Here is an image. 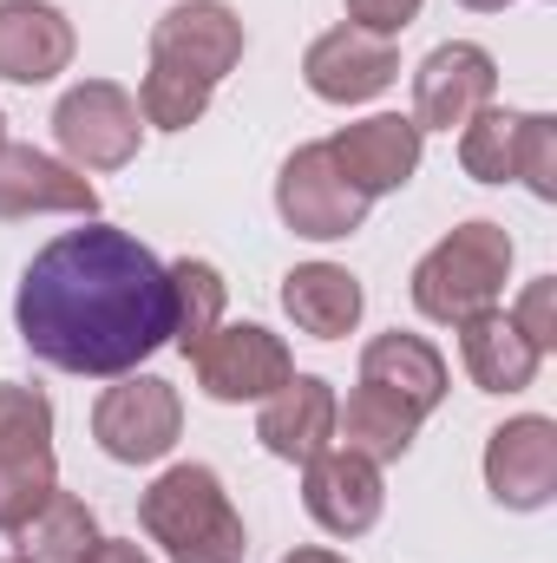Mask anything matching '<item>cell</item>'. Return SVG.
<instances>
[{"label":"cell","mask_w":557,"mask_h":563,"mask_svg":"<svg viewBox=\"0 0 557 563\" xmlns=\"http://www.w3.org/2000/svg\"><path fill=\"white\" fill-rule=\"evenodd\" d=\"M13 328L46 367L119 380L171 341V276L132 230L79 223L26 263Z\"/></svg>","instance_id":"1"},{"label":"cell","mask_w":557,"mask_h":563,"mask_svg":"<svg viewBox=\"0 0 557 563\" xmlns=\"http://www.w3.org/2000/svg\"><path fill=\"white\" fill-rule=\"evenodd\" d=\"M144 538L171 563H243L250 531L210 465H171L139 498Z\"/></svg>","instance_id":"2"},{"label":"cell","mask_w":557,"mask_h":563,"mask_svg":"<svg viewBox=\"0 0 557 563\" xmlns=\"http://www.w3.org/2000/svg\"><path fill=\"white\" fill-rule=\"evenodd\" d=\"M505 276H512V236H505V223L472 217V223H459L452 236H439L414 263V308L426 321L459 328L466 314L499 308Z\"/></svg>","instance_id":"3"},{"label":"cell","mask_w":557,"mask_h":563,"mask_svg":"<svg viewBox=\"0 0 557 563\" xmlns=\"http://www.w3.org/2000/svg\"><path fill=\"white\" fill-rule=\"evenodd\" d=\"M184 432V400L157 374H119V387L99 394L92 407V439L119 465H157Z\"/></svg>","instance_id":"4"},{"label":"cell","mask_w":557,"mask_h":563,"mask_svg":"<svg viewBox=\"0 0 557 563\" xmlns=\"http://www.w3.org/2000/svg\"><path fill=\"white\" fill-rule=\"evenodd\" d=\"M53 139H59L73 170H119L144 144L139 99L125 86H112V79H86L53 106Z\"/></svg>","instance_id":"5"},{"label":"cell","mask_w":557,"mask_h":563,"mask_svg":"<svg viewBox=\"0 0 557 563\" xmlns=\"http://www.w3.org/2000/svg\"><path fill=\"white\" fill-rule=\"evenodd\" d=\"M190 374L217 407H243V400H270L295 374V361H288L282 334L256 328V321H237V328H210L190 347Z\"/></svg>","instance_id":"6"},{"label":"cell","mask_w":557,"mask_h":563,"mask_svg":"<svg viewBox=\"0 0 557 563\" xmlns=\"http://www.w3.org/2000/svg\"><path fill=\"white\" fill-rule=\"evenodd\" d=\"M276 210L282 223L308 243H341L368 223V197L341 177V164L328 157V144H302L276 177Z\"/></svg>","instance_id":"7"},{"label":"cell","mask_w":557,"mask_h":563,"mask_svg":"<svg viewBox=\"0 0 557 563\" xmlns=\"http://www.w3.org/2000/svg\"><path fill=\"white\" fill-rule=\"evenodd\" d=\"M250 33L237 20L230 0H177L157 26H151V66H171V73H190L204 86L230 79L237 59H243Z\"/></svg>","instance_id":"8"},{"label":"cell","mask_w":557,"mask_h":563,"mask_svg":"<svg viewBox=\"0 0 557 563\" xmlns=\"http://www.w3.org/2000/svg\"><path fill=\"white\" fill-rule=\"evenodd\" d=\"M381 505H387V485H381V465L348 452V445H328L302 465V511L328 531V538H361L381 525Z\"/></svg>","instance_id":"9"},{"label":"cell","mask_w":557,"mask_h":563,"mask_svg":"<svg viewBox=\"0 0 557 563\" xmlns=\"http://www.w3.org/2000/svg\"><path fill=\"white\" fill-rule=\"evenodd\" d=\"M499 92V66L472 40H446L414 73V125L419 132H459L472 112H485Z\"/></svg>","instance_id":"10"},{"label":"cell","mask_w":557,"mask_h":563,"mask_svg":"<svg viewBox=\"0 0 557 563\" xmlns=\"http://www.w3.org/2000/svg\"><path fill=\"white\" fill-rule=\"evenodd\" d=\"M302 79H308V92L328 99V106H368V99H381V92L401 79V53H394V40H381V33L328 26V33L302 53Z\"/></svg>","instance_id":"11"},{"label":"cell","mask_w":557,"mask_h":563,"mask_svg":"<svg viewBox=\"0 0 557 563\" xmlns=\"http://www.w3.org/2000/svg\"><path fill=\"white\" fill-rule=\"evenodd\" d=\"M485 492L505 511H545L557 498V420L518 413L485 439Z\"/></svg>","instance_id":"12"},{"label":"cell","mask_w":557,"mask_h":563,"mask_svg":"<svg viewBox=\"0 0 557 563\" xmlns=\"http://www.w3.org/2000/svg\"><path fill=\"white\" fill-rule=\"evenodd\" d=\"M419 151H426V132H419L414 119H401V112H374V119L341 125V132L328 139V157L341 164V177H348L368 203L414 184Z\"/></svg>","instance_id":"13"},{"label":"cell","mask_w":557,"mask_h":563,"mask_svg":"<svg viewBox=\"0 0 557 563\" xmlns=\"http://www.w3.org/2000/svg\"><path fill=\"white\" fill-rule=\"evenodd\" d=\"M0 217H99V190L33 144H0Z\"/></svg>","instance_id":"14"},{"label":"cell","mask_w":557,"mask_h":563,"mask_svg":"<svg viewBox=\"0 0 557 563\" xmlns=\"http://www.w3.org/2000/svg\"><path fill=\"white\" fill-rule=\"evenodd\" d=\"M79 33L53 0H0V79L46 86L73 66Z\"/></svg>","instance_id":"15"},{"label":"cell","mask_w":557,"mask_h":563,"mask_svg":"<svg viewBox=\"0 0 557 563\" xmlns=\"http://www.w3.org/2000/svg\"><path fill=\"white\" fill-rule=\"evenodd\" d=\"M335 413H341V400H335V387L321 374H288L256 413V439H263L270 459L308 465L315 452L335 445Z\"/></svg>","instance_id":"16"},{"label":"cell","mask_w":557,"mask_h":563,"mask_svg":"<svg viewBox=\"0 0 557 563\" xmlns=\"http://www.w3.org/2000/svg\"><path fill=\"white\" fill-rule=\"evenodd\" d=\"M459 361H466L479 394H525L545 367V354L512 328L505 308H479V314L459 321Z\"/></svg>","instance_id":"17"},{"label":"cell","mask_w":557,"mask_h":563,"mask_svg":"<svg viewBox=\"0 0 557 563\" xmlns=\"http://www.w3.org/2000/svg\"><path fill=\"white\" fill-rule=\"evenodd\" d=\"M361 380L368 387H381V394H394L407 413H439V400H446V354L426 341V334H374L368 347H361Z\"/></svg>","instance_id":"18"},{"label":"cell","mask_w":557,"mask_h":563,"mask_svg":"<svg viewBox=\"0 0 557 563\" xmlns=\"http://www.w3.org/2000/svg\"><path fill=\"white\" fill-rule=\"evenodd\" d=\"M282 308H288V321H295L302 334L341 341V334L361 328L368 295H361V282L348 276L341 263H295V269L282 276Z\"/></svg>","instance_id":"19"},{"label":"cell","mask_w":557,"mask_h":563,"mask_svg":"<svg viewBox=\"0 0 557 563\" xmlns=\"http://www.w3.org/2000/svg\"><path fill=\"white\" fill-rule=\"evenodd\" d=\"M335 432H348L341 445L348 452H361V459H374V465H387V459H401L407 445H414L419 432V413H407L394 394H381V387H354L348 394V407L335 413Z\"/></svg>","instance_id":"20"},{"label":"cell","mask_w":557,"mask_h":563,"mask_svg":"<svg viewBox=\"0 0 557 563\" xmlns=\"http://www.w3.org/2000/svg\"><path fill=\"white\" fill-rule=\"evenodd\" d=\"M13 538H20V558H33V563H79L92 544H99V518H92L86 498L53 492Z\"/></svg>","instance_id":"21"},{"label":"cell","mask_w":557,"mask_h":563,"mask_svg":"<svg viewBox=\"0 0 557 563\" xmlns=\"http://www.w3.org/2000/svg\"><path fill=\"white\" fill-rule=\"evenodd\" d=\"M171 276V341L190 354L210 328H223V276L210 269V263H197V256H184V263H171L164 269Z\"/></svg>","instance_id":"22"},{"label":"cell","mask_w":557,"mask_h":563,"mask_svg":"<svg viewBox=\"0 0 557 563\" xmlns=\"http://www.w3.org/2000/svg\"><path fill=\"white\" fill-rule=\"evenodd\" d=\"M53 459V400L40 387L0 380V465H40Z\"/></svg>","instance_id":"23"},{"label":"cell","mask_w":557,"mask_h":563,"mask_svg":"<svg viewBox=\"0 0 557 563\" xmlns=\"http://www.w3.org/2000/svg\"><path fill=\"white\" fill-rule=\"evenodd\" d=\"M518 125H525V112H499V106L472 112L459 125V164H466V177L512 184L518 177Z\"/></svg>","instance_id":"24"},{"label":"cell","mask_w":557,"mask_h":563,"mask_svg":"<svg viewBox=\"0 0 557 563\" xmlns=\"http://www.w3.org/2000/svg\"><path fill=\"white\" fill-rule=\"evenodd\" d=\"M210 92H217V86H204V79H190V73L151 66V73H144V92H139V119L157 125V132H184V125H197V119L210 112Z\"/></svg>","instance_id":"25"},{"label":"cell","mask_w":557,"mask_h":563,"mask_svg":"<svg viewBox=\"0 0 557 563\" xmlns=\"http://www.w3.org/2000/svg\"><path fill=\"white\" fill-rule=\"evenodd\" d=\"M518 177L538 203H557V119L551 112H525L518 125Z\"/></svg>","instance_id":"26"},{"label":"cell","mask_w":557,"mask_h":563,"mask_svg":"<svg viewBox=\"0 0 557 563\" xmlns=\"http://www.w3.org/2000/svg\"><path fill=\"white\" fill-rule=\"evenodd\" d=\"M512 328H518L538 354H551L557 347V276L525 282V295H518V308H512Z\"/></svg>","instance_id":"27"},{"label":"cell","mask_w":557,"mask_h":563,"mask_svg":"<svg viewBox=\"0 0 557 563\" xmlns=\"http://www.w3.org/2000/svg\"><path fill=\"white\" fill-rule=\"evenodd\" d=\"M414 20H419V0H348V26H361V33H381V40L407 33Z\"/></svg>","instance_id":"28"},{"label":"cell","mask_w":557,"mask_h":563,"mask_svg":"<svg viewBox=\"0 0 557 563\" xmlns=\"http://www.w3.org/2000/svg\"><path fill=\"white\" fill-rule=\"evenodd\" d=\"M79 563H151V558H144L132 538H99V544H92Z\"/></svg>","instance_id":"29"},{"label":"cell","mask_w":557,"mask_h":563,"mask_svg":"<svg viewBox=\"0 0 557 563\" xmlns=\"http://www.w3.org/2000/svg\"><path fill=\"white\" fill-rule=\"evenodd\" d=\"M282 563H348V558H335V551H288Z\"/></svg>","instance_id":"30"},{"label":"cell","mask_w":557,"mask_h":563,"mask_svg":"<svg viewBox=\"0 0 557 563\" xmlns=\"http://www.w3.org/2000/svg\"><path fill=\"white\" fill-rule=\"evenodd\" d=\"M459 7H472V13H505L512 0H459Z\"/></svg>","instance_id":"31"},{"label":"cell","mask_w":557,"mask_h":563,"mask_svg":"<svg viewBox=\"0 0 557 563\" xmlns=\"http://www.w3.org/2000/svg\"><path fill=\"white\" fill-rule=\"evenodd\" d=\"M0 144H7V112H0Z\"/></svg>","instance_id":"32"},{"label":"cell","mask_w":557,"mask_h":563,"mask_svg":"<svg viewBox=\"0 0 557 563\" xmlns=\"http://www.w3.org/2000/svg\"><path fill=\"white\" fill-rule=\"evenodd\" d=\"M7 563H33V558H7Z\"/></svg>","instance_id":"33"}]
</instances>
